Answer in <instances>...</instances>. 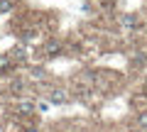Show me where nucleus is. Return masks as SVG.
Returning <instances> with one entry per match:
<instances>
[{"label": "nucleus", "mask_w": 147, "mask_h": 132, "mask_svg": "<svg viewBox=\"0 0 147 132\" xmlns=\"http://www.w3.org/2000/svg\"><path fill=\"white\" fill-rule=\"evenodd\" d=\"M44 52H47L49 56H57V54L61 52V44H59L57 39H49V42H47V47H44Z\"/></svg>", "instance_id": "obj_1"}, {"label": "nucleus", "mask_w": 147, "mask_h": 132, "mask_svg": "<svg viewBox=\"0 0 147 132\" xmlns=\"http://www.w3.org/2000/svg\"><path fill=\"white\" fill-rule=\"evenodd\" d=\"M52 103H66V93L64 90H52Z\"/></svg>", "instance_id": "obj_2"}, {"label": "nucleus", "mask_w": 147, "mask_h": 132, "mask_svg": "<svg viewBox=\"0 0 147 132\" xmlns=\"http://www.w3.org/2000/svg\"><path fill=\"white\" fill-rule=\"evenodd\" d=\"M17 110H20V113H25V115H30V113L34 110V103H30V101H22L20 105H17Z\"/></svg>", "instance_id": "obj_3"}, {"label": "nucleus", "mask_w": 147, "mask_h": 132, "mask_svg": "<svg viewBox=\"0 0 147 132\" xmlns=\"http://www.w3.org/2000/svg\"><path fill=\"white\" fill-rule=\"evenodd\" d=\"M12 59H15V61H25V59H27V52H25L22 47H15V49H12Z\"/></svg>", "instance_id": "obj_4"}, {"label": "nucleus", "mask_w": 147, "mask_h": 132, "mask_svg": "<svg viewBox=\"0 0 147 132\" xmlns=\"http://www.w3.org/2000/svg\"><path fill=\"white\" fill-rule=\"evenodd\" d=\"M12 66V59L10 56H0V71H7Z\"/></svg>", "instance_id": "obj_5"}, {"label": "nucleus", "mask_w": 147, "mask_h": 132, "mask_svg": "<svg viewBox=\"0 0 147 132\" xmlns=\"http://www.w3.org/2000/svg\"><path fill=\"white\" fill-rule=\"evenodd\" d=\"M12 10V0H0V12H10Z\"/></svg>", "instance_id": "obj_6"}, {"label": "nucleus", "mask_w": 147, "mask_h": 132, "mask_svg": "<svg viewBox=\"0 0 147 132\" xmlns=\"http://www.w3.org/2000/svg\"><path fill=\"white\" fill-rule=\"evenodd\" d=\"M123 25H125V27H135V17H132V15H125V17H123Z\"/></svg>", "instance_id": "obj_7"}, {"label": "nucleus", "mask_w": 147, "mask_h": 132, "mask_svg": "<svg viewBox=\"0 0 147 132\" xmlns=\"http://www.w3.org/2000/svg\"><path fill=\"white\" fill-rule=\"evenodd\" d=\"M137 125H140V127H147V113H142V115L137 117Z\"/></svg>", "instance_id": "obj_8"}, {"label": "nucleus", "mask_w": 147, "mask_h": 132, "mask_svg": "<svg viewBox=\"0 0 147 132\" xmlns=\"http://www.w3.org/2000/svg\"><path fill=\"white\" fill-rule=\"evenodd\" d=\"M25 132H37V130H34V127H27V130H25Z\"/></svg>", "instance_id": "obj_9"}]
</instances>
